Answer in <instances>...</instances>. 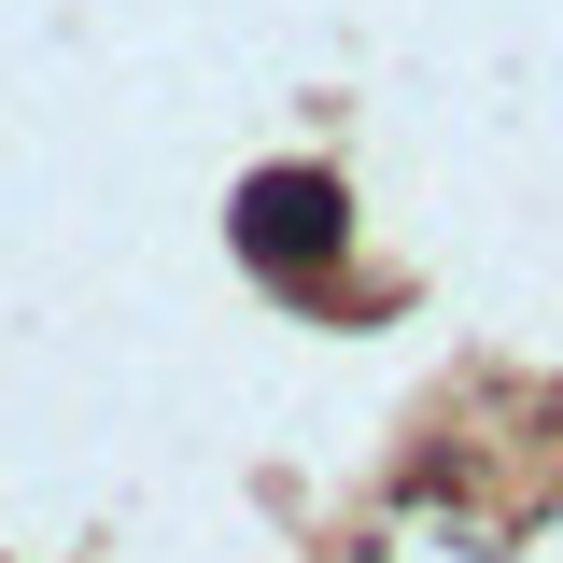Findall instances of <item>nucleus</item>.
<instances>
[{
    "label": "nucleus",
    "mask_w": 563,
    "mask_h": 563,
    "mask_svg": "<svg viewBox=\"0 0 563 563\" xmlns=\"http://www.w3.org/2000/svg\"><path fill=\"white\" fill-rule=\"evenodd\" d=\"M240 254H254L268 282L339 268V254H352V198H339V169H254V184H240Z\"/></svg>",
    "instance_id": "f257e3e1"
}]
</instances>
